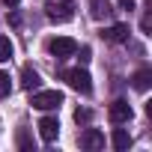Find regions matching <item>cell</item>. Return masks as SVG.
<instances>
[{"instance_id": "4", "label": "cell", "mask_w": 152, "mask_h": 152, "mask_svg": "<svg viewBox=\"0 0 152 152\" xmlns=\"http://www.w3.org/2000/svg\"><path fill=\"white\" fill-rule=\"evenodd\" d=\"M51 54H54L57 60H69V57L78 54V42L69 39V36H57V39L51 42Z\"/></svg>"}, {"instance_id": "19", "label": "cell", "mask_w": 152, "mask_h": 152, "mask_svg": "<svg viewBox=\"0 0 152 152\" xmlns=\"http://www.w3.org/2000/svg\"><path fill=\"white\" fill-rule=\"evenodd\" d=\"M3 3H6V6H18V3H21V0H3Z\"/></svg>"}, {"instance_id": "14", "label": "cell", "mask_w": 152, "mask_h": 152, "mask_svg": "<svg viewBox=\"0 0 152 152\" xmlns=\"http://www.w3.org/2000/svg\"><path fill=\"white\" fill-rule=\"evenodd\" d=\"M9 93H12V78H9L6 72H0V99L9 96Z\"/></svg>"}, {"instance_id": "18", "label": "cell", "mask_w": 152, "mask_h": 152, "mask_svg": "<svg viewBox=\"0 0 152 152\" xmlns=\"http://www.w3.org/2000/svg\"><path fill=\"white\" fill-rule=\"evenodd\" d=\"M81 63H90V48H81Z\"/></svg>"}, {"instance_id": "1", "label": "cell", "mask_w": 152, "mask_h": 152, "mask_svg": "<svg viewBox=\"0 0 152 152\" xmlns=\"http://www.w3.org/2000/svg\"><path fill=\"white\" fill-rule=\"evenodd\" d=\"M45 15L54 24H66L75 18V0H45Z\"/></svg>"}, {"instance_id": "11", "label": "cell", "mask_w": 152, "mask_h": 152, "mask_svg": "<svg viewBox=\"0 0 152 152\" xmlns=\"http://www.w3.org/2000/svg\"><path fill=\"white\" fill-rule=\"evenodd\" d=\"M110 143H113V149H116V152H125V149L131 146V134H128L125 128H113V137H110Z\"/></svg>"}, {"instance_id": "8", "label": "cell", "mask_w": 152, "mask_h": 152, "mask_svg": "<svg viewBox=\"0 0 152 152\" xmlns=\"http://www.w3.org/2000/svg\"><path fill=\"white\" fill-rule=\"evenodd\" d=\"M81 146L90 149V152H99V149H104V134H102L99 128H87V131L81 134Z\"/></svg>"}, {"instance_id": "10", "label": "cell", "mask_w": 152, "mask_h": 152, "mask_svg": "<svg viewBox=\"0 0 152 152\" xmlns=\"http://www.w3.org/2000/svg\"><path fill=\"white\" fill-rule=\"evenodd\" d=\"M131 84H134V90L146 93V90L152 87V69H140V72H134V78H131Z\"/></svg>"}, {"instance_id": "7", "label": "cell", "mask_w": 152, "mask_h": 152, "mask_svg": "<svg viewBox=\"0 0 152 152\" xmlns=\"http://www.w3.org/2000/svg\"><path fill=\"white\" fill-rule=\"evenodd\" d=\"M39 134H42L45 143H54L57 134H60V122H57V116H42V119H39Z\"/></svg>"}, {"instance_id": "9", "label": "cell", "mask_w": 152, "mask_h": 152, "mask_svg": "<svg viewBox=\"0 0 152 152\" xmlns=\"http://www.w3.org/2000/svg\"><path fill=\"white\" fill-rule=\"evenodd\" d=\"M90 15L96 21H104L113 15V6H110V0H90Z\"/></svg>"}, {"instance_id": "15", "label": "cell", "mask_w": 152, "mask_h": 152, "mask_svg": "<svg viewBox=\"0 0 152 152\" xmlns=\"http://www.w3.org/2000/svg\"><path fill=\"white\" fill-rule=\"evenodd\" d=\"M18 146H21L24 152H33V143L27 140V134H24V131H18Z\"/></svg>"}, {"instance_id": "13", "label": "cell", "mask_w": 152, "mask_h": 152, "mask_svg": "<svg viewBox=\"0 0 152 152\" xmlns=\"http://www.w3.org/2000/svg\"><path fill=\"white\" fill-rule=\"evenodd\" d=\"M12 42H9V36H0V63H6V60H12Z\"/></svg>"}, {"instance_id": "6", "label": "cell", "mask_w": 152, "mask_h": 152, "mask_svg": "<svg viewBox=\"0 0 152 152\" xmlns=\"http://www.w3.org/2000/svg\"><path fill=\"white\" fill-rule=\"evenodd\" d=\"M107 116H110V122H113V125H122V122H128V119L134 116V110H131V104H128V102H122V99H119V102H113V104H110Z\"/></svg>"}, {"instance_id": "17", "label": "cell", "mask_w": 152, "mask_h": 152, "mask_svg": "<svg viewBox=\"0 0 152 152\" xmlns=\"http://www.w3.org/2000/svg\"><path fill=\"white\" fill-rule=\"evenodd\" d=\"M119 6H122V9H128V12H131V9H134V0H119Z\"/></svg>"}, {"instance_id": "5", "label": "cell", "mask_w": 152, "mask_h": 152, "mask_svg": "<svg viewBox=\"0 0 152 152\" xmlns=\"http://www.w3.org/2000/svg\"><path fill=\"white\" fill-rule=\"evenodd\" d=\"M128 36H131L128 24H110V27H104V30H102V39H104V42H113V45L128 42Z\"/></svg>"}, {"instance_id": "2", "label": "cell", "mask_w": 152, "mask_h": 152, "mask_svg": "<svg viewBox=\"0 0 152 152\" xmlns=\"http://www.w3.org/2000/svg\"><path fill=\"white\" fill-rule=\"evenodd\" d=\"M63 81H66L75 93H84V96L93 90V78H90L87 69H66V72H63Z\"/></svg>"}, {"instance_id": "16", "label": "cell", "mask_w": 152, "mask_h": 152, "mask_svg": "<svg viewBox=\"0 0 152 152\" xmlns=\"http://www.w3.org/2000/svg\"><path fill=\"white\" fill-rule=\"evenodd\" d=\"M75 119H78V122H90V110H78Z\"/></svg>"}, {"instance_id": "3", "label": "cell", "mask_w": 152, "mask_h": 152, "mask_svg": "<svg viewBox=\"0 0 152 152\" xmlns=\"http://www.w3.org/2000/svg\"><path fill=\"white\" fill-rule=\"evenodd\" d=\"M63 104V93L60 90H36L33 93V107L36 110H57Z\"/></svg>"}, {"instance_id": "12", "label": "cell", "mask_w": 152, "mask_h": 152, "mask_svg": "<svg viewBox=\"0 0 152 152\" xmlns=\"http://www.w3.org/2000/svg\"><path fill=\"white\" fill-rule=\"evenodd\" d=\"M39 84H42L39 72L30 69V66H24V87H27V90H39Z\"/></svg>"}]
</instances>
